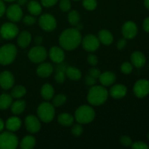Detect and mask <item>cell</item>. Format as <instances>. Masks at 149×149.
<instances>
[{"instance_id": "cell-1", "label": "cell", "mask_w": 149, "mask_h": 149, "mask_svg": "<svg viewBox=\"0 0 149 149\" xmlns=\"http://www.w3.org/2000/svg\"><path fill=\"white\" fill-rule=\"evenodd\" d=\"M81 35L79 31L75 28L65 29L59 37V44L65 50L71 51L79 46L81 42Z\"/></svg>"}, {"instance_id": "cell-2", "label": "cell", "mask_w": 149, "mask_h": 149, "mask_svg": "<svg viewBox=\"0 0 149 149\" xmlns=\"http://www.w3.org/2000/svg\"><path fill=\"white\" fill-rule=\"evenodd\" d=\"M109 92L103 85H93L87 94V101L92 106H100L107 100Z\"/></svg>"}, {"instance_id": "cell-3", "label": "cell", "mask_w": 149, "mask_h": 149, "mask_svg": "<svg viewBox=\"0 0 149 149\" xmlns=\"http://www.w3.org/2000/svg\"><path fill=\"white\" fill-rule=\"evenodd\" d=\"M95 117V111L91 106L87 105L79 106L76 110L74 114V119L81 125L90 123L94 120Z\"/></svg>"}, {"instance_id": "cell-4", "label": "cell", "mask_w": 149, "mask_h": 149, "mask_svg": "<svg viewBox=\"0 0 149 149\" xmlns=\"http://www.w3.org/2000/svg\"><path fill=\"white\" fill-rule=\"evenodd\" d=\"M17 49L13 44H7L0 47V64L7 65L11 64L17 56Z\"/></svg>"}, {"instance_id": "cell-5", "label": "cell", "mask_w": 149, "mask_h": 149, "mask_svg": "<svg viewBox=\"0 0 149 149\" xmlns=\"http://www.w3.org/2000/svg\"><path fill=\"white\" fill-rule=\"evenodd\" d=\"M37 116L39 120L45 123H49L55 116V106L48 102H43L37 108Z\"/></svg>"}, {"instance_id": "cell-6", "label": "cell", "mask_w": 149, "mask_h": 149, "mask_svg": "<svg viewBox=\"0 0 149 149\" xmlns=\"http://www.w3.org/2000/svg\"><path fill=\"white\" fill-rule=\"evenodd\" d=\"M18 144V138L13 132L7 131L0 134V149H15Z\"/></svg>"}, {"instance_id": "cell-7", "label": "cell", "mask_w": 149, "mask_h": 149, "mask_svg": "<svg viewBox=\"0 0 149 149\" xmlns=\"http://www.w3.org/2000/svg\"><path fill=\"white\" fill-rule=\"evenodd\" d=\"M47 49L41 45H36L29 50L28 58L34 63H41L47 59Z\"/></svg>"}, {"instance_id": "cell-8", "label": "cell", "mask_w": 149, "mask_h": 149, "mask_svg": "<svg viewBox=\"0 0 149 149\" xmlns=\"http://www.w3.org/2000/svg\"><path fill=\"white\" fill-rule=\"evenodd\" d=\"M19 29L13 22L5 23L0 28V34L1 37L7 40H10L17 36Z\"/></svg>"}, {"instance_id": "cell-9", "label": "cell", "mask_w": 149, "mask_h": 149, "mask_svg": "<svg viewBox=\"0 0 149 149\" xmlns=\"http://www.w3.org/2000/svg\"><path fill=\"white\" fill-rule=\"evenodd\" d=\"M39 25L41 29L45 31H52L57 26L56 19L52 15L45 13L39 17Z\"/></svg>"}, {"instance_id": "cell-10", "label": "cell", "mask_w": 149, "mask_h": 149, "mask_svg": "<svg viewBox=\"0 0 149 149\" xmlns=\"http://www.w3.org/2000/svg\"><path fill=\"white\" fill-rule=\"evenodd\" d=\"M81 43L84 50L92 52L98 49L100 42L96 36L93 34H88L81 39Z\"/></svg>"}, {"instance_id": "cell-11", "label": "cell", "mask_w": 149, "mask_h": 149, "mask_svg": "<svg viewBox=\"0 0 149 149\" xmlns=\"http://www.w3.org/2000/svg\"><path fill=\"white\" fill-rule=\"evenodd\" d=\"M133 93L138 98H143L149 94V81L145 79H139L135 83Z\"/></svg>"}, {"instance_id": "cell-12", "label": "cell", "mask_w": 149, "mask_h": 149, "mask_svg": "<svg viewBox=\"0 0 149 149\" xmlns=\"http://www.w3.org/2000/svg\"><path fill=\"white\" fill-rule=\"evenodd\" d=\"M6 15L9 20L13 23H17L20 21L23 17V11L19 4H14L9 6L8 8L6 9Z\"/></svg>"}, {"instance_id": "cell-13", "label": "cell", "mask_w": 149, "mask_h": 149, "mask_svg": "<svg viewBox=\"0 0 149 149\" xmlns=\"http://www.w3.org/2000/svg\"><path fill=\"white\" fill-rule=\"evenodd\" d=\"M25 127L28 132L31 134L36 133L41 129V122L39 119L33 115H29L25 119Z\"/></svg>"}, {"instance_id": "cell-14", "label": "cell", "mask_w": 149, "mask_h": 149, "mask_svg": "<svg viewBox=\"0 0 149 149\" xmlns=\"http://www.w3.org/2000/svg\"><path fill=\"white\" fill-rule=\"evenodd\" d=\"M138 26L133 21H127L122 27V33L126 39H132L137 36Z\"/></svg>"}, {"instance_id": "cell-15", "label": "cell", "mask_w": 149, "mask_h": 149, "mask_svg": "<svg viewBox=\"0 0 149 149\" xmlns=\"http://www.w3.org/2000/svg\"><path fill=\"white\" fill-rule=\"evenodd\" d=\"M15 84V77L9 71H4L0 74V87L3 90H10Z\"/></svg>"}, {"instance_id": "cell-16", "label": "cell", "mask_w": 149, "mask_h": 149, "mask_svg": "<svg viewBox=\"0 0 149 149\" xmlns=\"http://www.w3.org/2000/svg\"><path fill=\"white\" fill-rule=\"evenodd\" d=\"M49 57L51 61L57 64H61L65 60V52L63 49L59 47H52L49 51Z\"/></svg>"}, {"instance_id": "cell-17", "label": "cell", "mask_w": 149, "mask_h": 149, "mask_svg": "<svg viewBox=\"0 0 149 149\" xmlns=\"http://www.w3.org/2000/svg\"><path fill=\"white\" fill-rule=\"evenodd\" d=\"M127 93V88L126 86L122 84H117L113 85L110 89L109 94L113 98L121 99L125 97Z\"/></svg>"}, {"instance_id": "cell-18", "label": "cell", "mask_w": 149, "mask_h": 149, "mask_svg": "<svg viewBox=\"0 0 149 149\" xmlns=\"http://www.w3.org/2000/svg\"><path fill=\"white\" fill-rule=\"evenodd\" d=\"M53 66L49 63H41L36 68V74L39 77L47 78L53 73Z\"/></svg>"}, {"instance_id": "cell-19", "label": "cell", "mask_w": 149, "mask_h": 149, "mask_svg": "<svg viewBox=\"0 0 149 149\" xmlns=\"http://www.w3.org/2000/svg\"><path fill=\"white\" fill-rule=\"evenodd\" d=\"M132 64L138 68H141L146 65V58L143 53L139 51H135L131 55L130 57Z\"/></svg>"}, {"instance_id": "cell-20", "label": "cell", "mask_w": 149, "mask_h": 149, "mask_svg": "<svg viewBox=\"0 0 149 149\" xmlns=\"http://www.w3.org/2000/svg\"><path fill=\"white\" fill-rule=\"evenodd\" d=\"M98 79L102 85L104 87H109L113 84L116 81V75L111 71H105L100 74Z\"/></svg>"}, {"instance_id": "cell-21", "label": "cell", "mask_w": 149, "mask_h": 149, "mask_svg": "<svg viewBox=\"0 0 149 149\" xmlns=\"http://www.w3.org/2000/svg\"><path fill=\"white\" fill-rule=\"evenodd\" d=\"M22 122L17 116H11L8 118L5 122V127L7 130L10 132H16L20 128Z\"/></svg>"}, {"instance_id": "cell-22", "label": "cell", "mask_w": 149, "mask_h": 149, "mask_svg": "<svg viewBox=\"0 0 149 149\" xmlns=\"http://www.w3.org/2000/svg\"><path fill=\"white\" fill-rule=\"evenodd\" d=\"M31 34L28 31H23L17 36V45L21 48H26L31 42Z\"/></svg>"}, {"instance_id": "cell-23", "label": "cell", "mask_w": 149, "mask_h": 149, "mask_svg": "<svg viewBox=\"0 0 149 149\" xmlns=\"http://www.w3.org/2000/svg\"><path fill=\"white\" fill-rule=\"evenodd\" d=\"M98 39L100 43L104 45H110L113 41V37L112 33L109 31L103 29L100 30L98 33Z\"/></svg>"}, {"instance_id": "cell-24", "label": "cell", "mask_w": 149, "mask_h": 149, "mask_svg": "<svg viewBox=\"0 0 149 149\" xmlns=\"http://www.w3.org/2000/svg\"><path fill=\"white\" fill-rule=\"evenodd\" d=\"M54 94H55V90L50 84L46 83L42 85L41 88V95L43 99H45V100H51L54 97Z\"/></svg>"}, {"instance_id": "cell-25", "label": "cell", "mask_w": 149, "mask_h": 149, "mask_svg": "<svg viewBox=\"0 0 149 149\" xmlns=\"http://www.w3.org/2000/svg\"><path fill=\"white\" fill-rule=\"evenodd\" d=\"M65 75L72 81H78L81 78V71L74 66H67L65 68Z\"/></svg>"}, {"instance_id": "cell-26", "label": "cell", "mask_w": 149, "mask_h": 149, "mask_svg": "<svg viewBox=\"0 0 149 149\" xmlns=\"http://www.w3.org/2000/svg\"><path fill=\"white\" fill-rule=\"evenodd\" d=\"M26 107V101L23 100H17L15 102H13L10 109H11L12 112L15 115H19L24 111Z\"/></svg>"}, {"instance_id": "cell-27", "label": "cell", "mask_w": 149, "mask_h": 149, "mask_svg": "<svg viewBox=\"0 0 149 149\" xmlns=\"http://www.w3.org/2000/svg\"><path fill=\"white\" fill-rule=\"evenodd\" d=\"M58 121L62 126L70 127L74 124V117L71 113H62L58 116Z\"/></svg>"}, {"instance_id": "cell-28", "label": "cell", "mask_w": 149, "mask_h": 149, "mask_svg": "<svg viewBox=\"0 0 149 149\" xmlns=\"http://www.w3.org/2000/svg\"><path fill=\"white\" fill-rule=\"evenodd\" d=\"M28 10L32 15L37 16L42 13V5L36 0H31L28 3Z\"/></svg>"}, {"instance_id": "cell-29", "label": "cell", "mask_w": 149, "mask_h": 149, "mask_svg": "<svg viewBox=\"0 0 149 149\" xmlns=\"http://www.w3.org/2000/svg\"><path fill=\"white\" fill-rule=\"evenodd\" d=\"M36 146V139L32 135H26L20 143V148L23 149H31Z\"/></svg>"}, {"instance_id": "cell-30", "label": "cell", "mask_w": 149, "mask_h": 149, "mask_svg": "<svg viewBox=\"0 0 149 149\" xmlns=\"http://www.w3.org/2000/svg\"><path fill=\"white\" fill-rule=\"evenodd\" d=\"M13 103V97L11 95L3 93L0 95V110H7Z\"/></svg>"}, {"instance_id": "cell-31", "label": "cell", "mask_w": 149, "mask_h": 149, "mask_svg": "<svg viewBox=\"0 0 149 149\" xmlns=\"http://www.w3.org/2000/svg\"><path fill=\"white\" fill-rule=\"evenodd\" d=\"M26 94V87L22 85H16L11 91V96L13 98L20 99Z\"/></svg>"}, {"instance_id": "cell-32", "label": "cell", "mask_w": 149, "mask_h": 149, "mask_svg": "<svg viewBox=\"0 0 149 149\" xmlns=\"http://www.w3.org/2000/svg\"><path fill=\"white\" fill-rule=\"evenodd\" d=\"M68 20L72 26H75L77 23H79L80 15L79 12L75 10L70 11L68 15Z\"/></svg>"}, {"instance_id": "cell-33", "label": "cell", "mask_w": 149, "mask_h": 149, "mask_svg": "<svg viewBox=\"0 0 149 149\" xmlns=\"http://www.w3.org/2000/svg\"><path fill=\"white\" fill-rule=\"evenodd\" d=\"M66 101V96L63 94H58L54 97L52 100V105L55 107H59L63 106Z\"/></svg>"}, {"instance_id": "cell-34", "label": "cell", "mask_w": 149, "mask_h": 149, "mask_svg": "<svg viewBox=\"0 0 149 149\" xmlns=\"http://www.w3.org/2000/svg\"><path fill=\"white\" fill-rule=\"evenodd\" d=\"M65 68H58L56 71V74L55 75V81H57L59 84H62L65 81V77H66V75H65Z\"/></svg>"}, {"instance_id": "cell-35", "label": "cell", "mask_w": 149, "mask_h": 149, "mask_svg": "<svg viewBox=\"0 0 149 149\" xmlns=\"http://www.w3.org/2000/svg\"><path fill=\"white\" fill-rule=\"evenodd\" d=\"M83 7L88 11H93L95 10L97 6V2L96 0H83Z\"/></svg>"}, {"instance_id": "cell-36", "label": "cell", "mask_w": 149, "mask_h": 149, "mask_svg": "<svg viewBox=\"0 0 149 149\" xmlns=\"http://www.w3.org/2000/svg\"><path fill=\"white\" fill-rule=\"evenodd\" d=\"M59 7L63 12H68L71 8V1L70 0H61Z\"/></svg>"}, {"instance_id": "cell-37", "label": "cell", "mask_w": 149, "mask_h": 149, "mask_svg": "<svg viewBox=\"0 0 149 149\" xmlns=\"http://www.w3.org/2000/svg\"><path fill=\"white\" fill-rule=\"evenodd\" d=\"M132 64L130 62H125L121 65V71L125 74H130L132 71Z\"/></svg>"}, {"instance_id": "cell-38", "label": "cell", "mask_w": 149, "mask_h": 149, "mask_svg": "<svg viewBox=\"0 0 149 149\" xmlns=\"http://www.w3.org/2000/svg\"><path fill=\"white\" fill-rule=\"evenodd\" d=\"M83 130L82 126L81 125V124L79 125H75L72 127V129H71V133L75 137H79L83 133Z\"/></svg>"}, {"instance_id": "cell-39", "label": "cell", "mask_w": 149, "mask_h": 149, "mask_svg": "<svg viewBox=\"0 0 149 149\" xmlns=\"http://www.w3.org/2000/svg\"><path fill=\"white\" fill-rule=\"evenodd\" d=\"M36 18L32 15H27L23 18V22L26 26H32L36 23Z\"/></svg>"}, {"instance_id": "cell-40", "label": "cell", "mask_w": 149, "mask_h": 149, "mask_svg": "<svg viewBox=\"0 0 149 149\" xmlns=\"http://www.w3.org/2000/svg\"><path fill=\"white\" fill-rule=\"evenodd\" d=\"M133 149H148L149 146L145 142L143 141H136V142L132 143V146H131Z\"/></svg>"}, {"instance_id": "cell-41", "label": "cell", "mask_w": 149, "mask_h": 149, "mask_svg": "<svg viewBox=\"0 0 149 149\" xmlns=\"http://www.w3.org/2000/svg\"><path fill=\"white\" fill-rule=\"evenodd\" d=\"M120 142L122 143V146H126V147H129L131 146L132 144V141L130 137L129 136H127V135H124V136L121 137L120 138Z\"/></svg>"}, {"instance_id": "cell-42", "label": "cell", "mask_w": 149, "mask_h": 149, "mask_svg": "<svg viewBox=\"0 0 149 149\" xmlns=\"http://www.w3.org/2000/svg\"><path fill=\"white\" fill-rule=\"evenodd\" d=\"M84 81H85L87 85L92 87V86L95 85V84H96V82H97V79L94 78V77H92L91 75L88 74V75L86 76L85 78H84Z\"/></svg>"}, {"instance_id": "cell-43", "label": "cell", "mask_w": 149, "mask_h": 149, "mask_svg": "<svg viewBox=\"0 0 149 149\" xmlns=\"http://www.w3.org/2000/svg\"><path fill=\"white\" fill-rule=\"evenodd\" d=\"M87 60L88 63L90 64V65H93V66L97 65V63H98V59H97V56L93 55V54H90V55H89L88 56H87Z\"/></svg>"}, {"instance_id": "cell-44", "label": "cell", "mask_w": 149, "mask_h": 149, "mask_svg": "<svg viewBox=\"0 0 149 149\" xmlns=\"http://www.w3.org/2000/svg\"><path fill=\"white\" fill-rule=\"evenodd\" d=\"M58 0H41V3L45 7H50L55 5Z\"/></svg>"}, {"instance_id": "cell-45", "label": "cell", "mask_w": 149, "mask_h": 149, "mask_svg": "<svg viewBox=\"0 0 149 149\" xmlns=\"http://www.w3.org/2000/svg\"><path fill=\"white\" fill-rule=\"evenodd\" d=\"M100 74H101V72H100V70L97 69V68H92L89 70V74L95 79H98L99 77H100Z\"/></svg>"}, {"instance_id": "cell-46", "label": "cell", "mask_w": 149, "mask_h": 149, "mask_svg": "<svg viewBox=\"0 0 149 149\" xmlns=\"http://www.w3.org/2000/svg\"><path fill=\"white\" fill-rule=\"evenodd\" d=\"M127 45V39L125 38H123V39H121L118 41L117 45H116V47H117L118 49L119 50H122L124 48L126 47Z\"/></svg>"}, {"instance_id": "cell-47", "label": "cell", "mask_w": 149, "mask_h": 149, "mask_svg": "<svg viewBox=\"0 0 149 149\" xmlns=\"http://www.w3.org/2000/svg\"><path fill=\"white\" fill-rule=\"evenodd\" d=\"M143 29L146 33H149V16L143 22Z\"/></svg>"}, {"instance_id": "cell-48", "label": "cell", "mask_w": 149, "mask_h": 149, "mask_svg": "<svg viewBox=\"0 0 149 149\" xmlns=\"http://www.w3.org/2000/svg\"><path fill=\"white\" fill-rule=\"evenodd\" d=\"M6 12V6L3 0H0V17H2Z\"/></svg>"}, {"instance_id": "cell-49", "label": "cell", "mask_w": 149, "mask_h": 149, "mask_svg": "<svg viewBox=\"0 0 149 149\" xmlns=\"http://www.w3.org/2000/svg\"><path fill=\"white\" fill-rule=\"evenodd\" d=\"M34 42L36 45H41L43 42V38L41 36H36L34 39Z\"/></svg>"}, {"instance_id": "cell-50", "label": "cell", "mask_w": 149, "mask_h": 149, "mask_svg": "<svg viewBox=\"0 0 149 149\" xmlns=\"http://www.w3.org/2000/svg\"><path fill=\"white\" fill-rule=\"evenodd\" d=\"M75 29H77V30H78V31H79L81 30H82V29H83L82 23H77V24L75 26Z\"/></svg>"}, {"instance_id": "cell-51", "label": "cell", "mask_w": 149, "mask_h": 149, "mask_svg": "<svg viewBox=\"0 0 149 149\" xmlns=\"http://www.w3.org/2000/svg\"><path fill=\"white\" fill-rule=\"evenodd\" d=\"M29 0H17V4H19L20 6H23L28 2Z\"/></svg>"}, {"instance_id": "cell-52", "label": "cell", "mask_w": 149, "mask_h": 149, "mask_svg": "<svg viewBox=\"0 0 149 149\" xmlns=\"http://www.w3.org/2000/svg\"><path fill=\"white\" fill-rule=\"evenodd\" d=\"M4 126H5V124L3 122V120L1 119H0V132H2L3 130H4Z\"/></svg>"}, {"instance_id": "cell-53", "label": "cell", "mask_w": 149, "mask_h": 149, "mask_svg": "<svg viewBox=\"0 0 149 149\" xmlns=\"http://www.w3.org/2000/svg\"><path fill=\"white\" fill-rule=\"evenodd\" d=\"M144 5L146 8L149 10V0H144Z\"/></svg>"}, {"instance_id": "cell-54", "label": "cell", "mask_w": 149, "mask_h": 149, "mask_svg": "<svg viewBox=\"0 0 149 149\" xmlns=\"http://www.w3.org/2000/svg\"><path fill=\"white\" fill-rule=\"evenodd\" d=\"M4 1H7V2H13V1H16V0H3Z\"/></svg>"}, {"instance_id": "cell-55", "label": "cell", "mask_w": 149, "mask_h": 149, "mask_svg": "<svg viewBox=\"0 0 149 149\" xmlns=\"http://www.w3.org/2000/svg\"><path fill=\"white\" fill-rule=\"evenodd\" d=\"M148 140H149V132H148Z\"/></svg>"}, {"instance_id": "cell-56", "label": "cell", "mask_w": 149, "mask_h": 149, "mask_svg": "<svg viewBox=\"0 0 149 149\" xmlns=\"http://www.w3.org/2000/svg\"><path fill=\"white\" fill-rule=\"evenodd\" d=\"M74 1H79V0H74Z\"/></svg>"}]
</instances>
